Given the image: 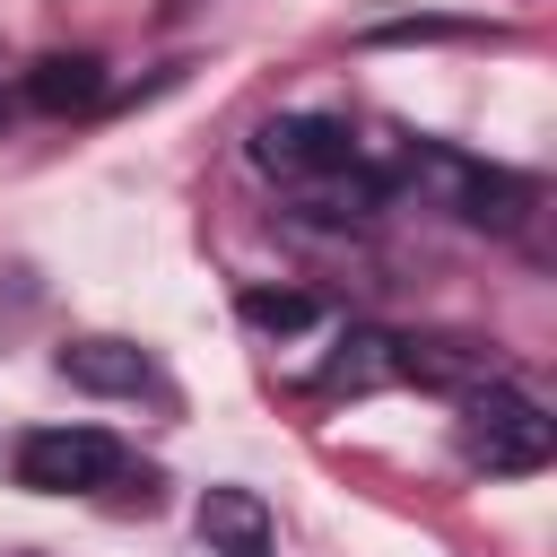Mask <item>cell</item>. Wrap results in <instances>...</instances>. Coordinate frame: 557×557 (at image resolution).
<instances>
[{
    "instance_id": "obj_8",
    "label": "cell",
    "mask_w": 557,
    "mask_h": 557,
    "mask_svg": "<svg viewBox=\"0 0 557 557\" xmlns=\"http://www.w3.org/2000/svg\"><path fill=\"white\" fill-rule=\"evenodd\" d=\"M244 322H261V331H305L313 322V296H270V287H244Z\"/></svg>"
},
{
    "instance_id": "obj_2",
    "label": "cell",
    "mask_w": 557,
    "mask_h": 557,
    "mask_svg": "<svg viewBox=\"0 0 557 557\" xmlns=\"http://www.w3.org/2000/svg\"><path fill=\"white\" fill-rule=\"evenodd\" d=\"M548 444H557V426H548V409H540L522 383L479 374V383L461 392V461H470V470H487V479H531V470L548 461Z\"/></svg>"
},
{
    "instance_id": "obj_4",
    "label": "cell",
    "mask_w": 557,
    "mask_h": 557,
    "mask_svg": "<svg viewBox=\"0 0 557 557\" xmlns=\"http://www.w3.org/2000/svg\"><path fill=\"white\" fill-rule=\"evenodd\" d=\"M200 540H209V557H270V505L252 487H209L200 496Z\"/></svg>"
},
{
    "instance_id": "obj_7",
    "label": "cell",
    "mask_w": 557,
    "mask_h": 557,
    "mask_svg": "<svg viewBox=\"0 0 557 557\" xmlns=\"http://www.w3.org/2000/svg\"><path fill=\"white\" fill-rule=\"evenodd\" d=\"M331 383H339V392H374V383H392V331H357V339L331 357Z\"/></svg>"
},
{
    "instance_id": "obj_5",
    "label": "cell",
    "mask_w": 557,
    "mask_h": 557,
    "mask_svg": "<svg viewBox=\"0 0 557 557\" xmlns=\"http://www.w3.org/2000/svg\"><path fill=\"white\" fill-rule=\"evenodd\" d=\"M26 104L35 113H96L104 104V61L96 52H44L26 70Z\"/></svg>"
},
{
    "instance_id": "obj_1",
    "label": "cell",
    "mask_w": 557,
    "mask_h": 557,
    "mask_svg": "<svg viewBox=\"0 0 557 557\" xmlns=\"http://www.w3.org/2000/svg\"><path fill=\"white\" fill-rule=\"evenodd\" d=\"M252 165L313 218H374L392 200V148L331 113H278L252 131Z\"/></svg>"
},
{
    "instance_id": "obj_6",
    "label": "cell",
    "mask_w": 557,
    "mask_h": 557,
    "mask_svg": "<svg viewBox=\"0 0 557 557\" xmlns=\"http://www.w3.org/2000/svg\"><path fill=\"white\" fill-rule=\"evenodd\" d=\"M61 374H70L78 392H148V383H157L131 339H70V348H61Z\"/></svg>"
},
{
    "instance_id": "obj_3",
    "label": "cell",
    "mask_w": 557,
    "mask_h": 557,
    "mask_svg": "<svg viewBox=\"0 0 557 557\" xmlns=\"http://www.w3.org/2000/svg\"><path fill=\"white\" fill-rule=\"evenodd\" d=\"M122 479V444L104 426H35L17 444V487L35 496H96Z\"/></svg>"
}]
</instances>
